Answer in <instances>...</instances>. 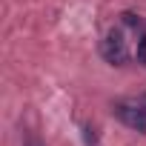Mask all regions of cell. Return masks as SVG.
Instances as JSON below:
<instances>
[{"instance_id": "1", "label": "cell", "mask_w": 146, "mask_h": 146, "mask_svg": "<svg viewBox=\"0 0 146 146\" xmlns=\"http://www.w3.org/2000/svg\"><path fill=\"white\" fill-rule=\"evenodd\" d=\"M112 112H115V117L123 126L146 135V98L143 100H117L112 106Z\"/></svg>"}, {"instance_id": "2", "label": "cell", "mask_w": 146, "mask_h": 146, "mask_svg": "<svg viewBox=\"0 0 146 146\" xmlns=\"http://www.w3.org/2000/svg\"><path fill=\"white\" fill-rule=\"evenodd\" d=\"M100 54H103V60L112 63V66H126V63L132 60L129 46H126V37H123L120 29H112V32L100 40Z\"/></svg>"}, {"instance_id": "3", "label": "cell", "mask_w": 146, "mask_h": 146, "mask_svg": "<svg viewBox=\"0 0 146 146\" xmlns=\"http://www.w3.org/2000/svg\"><path fill=\"white\" fill-rule=\"evenodd\" d=\"M135 60L146 69V32H140V37H137V49H135Z\"/></svg>"}, {"instance_id": "4", "label": "cell", "mask_w": 146, "mask_h": 146, "mask_svg": "<svg viewBox=\"0 0 146 146\" xmlns=\"http://www.w3.org/2000/svg\"><path fill=\"white\" fill-rule=\"evenodd\" d=\"M120 17H123V23H126V26H132V29H146V26H143V20H140L137 15H132V12H123Z\"/></svg>"}, {"instance_id": "5", "label": "cell", "mask_w": 146, "mask_h": 146, "mask_svg": "<svg viewBox=\"0 0 146 146\" xmlns=\"http://www.w3.org/2000/svg\"><path fill=\"white\" fill-rule=\"evenodd\" d=\"M26 146H40V143H35V140H29V143H26Z\"/></svg>"}]
</instances>
